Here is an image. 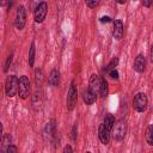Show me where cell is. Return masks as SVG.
I'll list each match as a JSON object with an SVG mask.
<instances>
[{
    "label": "cell",
    "instance_id": "cell-23",
    "mask_svg": "<svg viewBox=\"0 0 153 153\" xmlns=\"http://www.w3.org/2000/svg\"><path fill=\"white\" fill-rule=\"evenodd\" d=\"M108 73H109V76H110V78H112V79H115V80H117V79H118V72H117L115 68L109 69V71H108Z\"/></svg>",
    "mask_w": 153,
    "mask_h": 153
},
{
    "label": "cell",
    "instance_id": "cell-25",
    "mask_svg": "<svg viewBox=\"0 0 153 153\" xmlns=\"http://www.w3.org/2000/svg\"><path fill=\"white\" fill-rule=\"evenodd\" d=\"M30 2H31V8H33V10H35V8H36V7H37L42 1H41V0H30Z\"/></svg>",
    "mask_w": 153,
    "mask_h": 153
},
{
    "label": "cell",
    "instance_id": "cell-13",
    "mask_svg": "<svg viewBox=\"0 0 153 153\" xmlns=\"http://www.w3.org/2000/svg\"><path fill=\"white\" fill-rule=\"evenodd\" d=\"M48 84L53 87H56L60 84V72L57 69H53L48 78Z\"/></svg>",
    "mask_w": 153,
    "mask_h": 153
},
{
    "label": "cell",
    "instance_id": "cell-24",
    "mask_svg": "<svg viewBox=\"0 0 153 153\" xmlns=\"http://www.w3.org/2000/svg\"><path fill=\"white\" fill-rule=\"evenodd\" d=\"M18 152V148L13 145H10L7 148H6V153H17Z\"/></svg>",
    "mask_w": 153,
    "mask_h": 153
},
{
    "label": "cell",
    "instance_id": "cell-15",
    "mask_svg": "<svg viewBox=\"0 0 153 153\" xmlns=\"http://www.w3.org/2000/svg\"><path fill=\"white\" fill-rule=\"evenodd\" d=\"M99 93L102 97H106L108 93H109V84L106 81L105 78H102V81H100V88H99Z\"/></svg>",
    "mask_w": 153,
    "mask_h": 153
},
{
    "label": "cell",
    "instance_id": "cell-29",
    "mask_svg": "<svg viewBox=\"0 0 153 153\" xmlns=\"http://www.w3.org/2000/svg\"><path fill=\"white\" fill-rule=\"evenodd\" d=\"M72 151H73V149H72V147H71V146H66V147L63 148V152H65V153H67V152H69V153H71Z\"/></svg>",
    "mask_w": 153,
    "mask_h": 153
},
{
    "label": "cell",
    "instance_id": "cell-12",
    "mask_svg": "<svg viewBox=\"0 0 153 153\" xmlns=\"http://www.w3.org/2000/svg\"><path fill=\"white\" fill-rule=\"evenodd\" d=\"M100 81H102V78H100L99 75H97V74H92L91 78H90V82H88L90 88H91L92 91H94L96 93L99 92V88H100Z\"/></svg>",
    "mask_w": 153,
    "mask_h": 153
},
{
    "label": "cell",
    "instance_id": "cell-4",
    "mask_svg": "<svg viewBox=\"0 0 153 153\" xmlns=\"http://www.w3.org/2000/svg\"><path fill=\"white\" fill-rule=\"evenodd\" d=\"M133 106L137 112H143L147 108V96L142 92L136 93L133 99Z\"/></svg>",
    "mask_w": 153,
    "mask_h": 153
},
{
    "label": "cell",
    "instance_id": "cell-19",
    "mask_svg": "<svg viewBox=\"0 0 153 153\" xmlns=\"http://www.w3.org/2000/svg\"><path fill=\"white\" fill-rule=\"evenodd\" d=\"M35 43L32 42L31 43V47H30V50H29V66L32 67L33 63H35Z\"/></svg>",
    "mask_w": 153,
    "mask_h": 153
},
{
    "label": "cell",
    "instance_id": "cell-31",
    "mask_svg": "<svg viewBox=\"0 0 153 153\" xmlns=\"http://www.w3.org/2000/svg\"><path fill=\"white\" fill-rule=\"evenodd\" d=\"M115 1H116L117 4H121V5H123V4H124L127 0H115Z\"/></svg>",
    "mask_w": 153,
    "mask_h": 153
},
{
    "label": "cell",
    "instance_id": "cell-21",
    "mask_svg": "<svg viewBox=\"0 0 153 153\" xmlns=\"http://www.w3.org/2000/svg\"><path fill=\"white\" fill-rule=\"evenodd\" d=\"M117 63H118V59L117 57H114L111 61H110V63L106 66V71H109V69H112V68H115L116 66H117Z\"/></svg>",
    "mask_w": 153,
    "mask_h": 153
},
{
    "label": "cell",
    "instance_id": "cell-26",
    "mask_svg": "<svg viewBox=\"0 0 153 153\" xmlns=\"http://www.w3.org/2000/svg\"><path fill=\"white\" fill-rule=\"evenodd\" d=\"M72 140H75L76 139V126H73V128H72Z\"/></svg>",
    "mask_w": 153,
    "mask_h": 153
},
{
    "label": "cell",
    "instance_id": "cell-18",
    "mask_svg": "<svg viewBox=\"0 0 153 153\" xmlns=\"http://www.w3.org/2000/svg\"><path fill=\"white\" fill-rule=\"evenodd\" d=\"M35 80H36V85L38 87H41L42 84H43V73H42V69H39V68L36 69V72H35Z\"/></svg>",
    "mask_w": 153,
    "mask_h": 153
},
{
    "label": "cell",
    "instance_id": "cell-30",
    "mask_svg": "<svg viewBox=\"0 0 153 153\" xmlns=\"http://www.w3.org/2000/svg\"><path fill=\"white\" fill-rule=\"evenodd\" d=\"M151 61H152V63H153V44L151 45Z\"/></svg>",
    "mask_w": 153,
    "mask_h": 153
},
{
    "label": "cell",
    "instance_id": "cell-10",
    "mask_svg": "<svg viewBox=\"0 0 153 153\" xmlns=\"http://www.w3.org/2000/svg\"><path fill=\"white\" fill-rule=\"evenodd\" d=\"M110 133H111V131H109V130L104 127V124H100V126H99V129H98V137H99V140H100V142H102L103 145H108V143H109V141H110Z\"/></svg>",
    "mask_w": 153,
    "mask_h": 153
},
{
    "label": "cell",
    "instance_id": "cell-32",
    "mask_svg": "<svg viewBox=\"0 0 153 153\" xmlns=\"http://www.w3.org/2000/svg\"><path fill=\"white\" fill-rule=\"evenodd\" d=\"M7 1H8V0H1V5H2V6H5Z\"/></svg>",
    "mask_w": 153,
    "mask_h": 153
},
{
    "label": "cell",
    "instance_id": "cell-28",
    "mask_svg": "<svg viewBox=\"0 0 153 153\" xmlns=\"http://www.w3.org/2000/svg\"><path fill=\"white\" fill-rule=\"evenodd\" d=\"M100 22H102V23H109V22H111V18L108 17V16H104V17L100 18Z\"/></svg>",
    "mask_w": 153,
    "mask_h": 153
},
{
    "label": "cell",
    "instance_id": "cell-2",
    "mask_svg": "<svg viewBox=\"0 0 153 153\" xmlns=\"http://www.w3.org/2000/svg\"><path fill=\"white\" fill-rule=\"evenodd\" d=\"M112 136L116 141H121L124 139L126 136V133H127V124H126V121L123 120H120L117 122H115L114 127H112Z\"/></svg>",
    "mask_w": 153,
    "mask_h": 153
},
{
    "label": "cell",
    "instance_id": "cell-11",
    "mask_svg": "<svg viewBox=\"0 0 153 153\" xmlns=\"http://www.w3.org/2000/svg\"><path fill=\"white\" fill-rule=\"evenodd\" d=\"M82 99H84V102H85L87 105H91V104H93V103L97 100V93H96L94 91H92V90L88 87L87 90L84 91V93H82Z\"/></svg>",
    "mask_w": 153,
    "mask_h": 153
},
{
    "label": "cell",
    "instance_id": "cell-7",
    "mask_svg": "<svg viewBox=\"0 0 153 153\" xmlns=\"http://www.w3.org/2000/svg\"><path fill=\"white\" fill-rule=\"evenodd\" d=\"M48 13V4L45 1H42L36 8H35V22L36 23H42Z\"/></svg>",
    "mask_w": 153,
    "mask_h": 153
},
{
    "label": "cell",
    "instance_id": "cell-6",
    "mask_svg": "<svg viewBox=\"0 0 153 153\" xmlns=\"http://www.w3.org/2000/svg\"><path fill=\"white\" fill-rule=\"evenodd\" d=\"M26 23V10L24 6H19L17 8V13H16V19H14V25L18 30H22L25 26Z\"/></svg>",
    "mask_w": 153,
    "mask_h": 153
},
{
    "label": "cell",
    "instance_id": "cell-27",
    "mask_svg": "<svg viewBox=\"0 0 153 153\" xmlns=\"http://www.w3.org/2000/svg\"><path fill=\"white\" fill-rule=\"evenodd\" d=\"M141 2H142V5H143L145 7H149V6L152 5L153 0H141Z\"/></svg>",
    "mask_w": 153,
    "mask_h": 153
},
{
    "label": "cell",
    "instance_id": "cell-20",
    "mask_svg": "<svg viewBox=\"0 0 153 153\" xmlns=\"http://www.w3.org/2000/svg\"><path fill=\"white\" fill-rule=\"evenodd\" d=\"M85 2H86V6H87V7H90V8H96V7L99 5L100 0H85Z\"/></svg>",
    "mask_w": 153,
    "mask_h": 153
},
{
    "label": "cell",
    "instance_id": "cell-5",
    "mask_svg": "<svg viewBox=\"0 0 153 153\" xmlns=\"http://www.w3.org/2000/svg\"><path fill=\"white\" fill-rule=\"evenodd\" d=\"M30 93V80L26 75H22L19 78V88L18 94L22 99H26Z\"/></svg>",
    "mask_w": 153,
    "mask_h": 153
},
{
    "label": "cell",
    "instance_id": "cell-3",
    "mask_svg": "<svg viewBox=\"0 0 153 153\" xmlns=\"http://www.w3.org/2000/svg\"><path fill=\"white\" fill-rule=\"evenodd\" d=\"M76 100H78V90H76L75 82L73 80L71 82V86H69V90H68V94H67V110L72 111L75 108Z\"/></svg>",
    "mask_w": 153,
    "mask_h": 153
},
{
    "label": "cell",
    "instance_id": "cell-22",
    "mask_svg": "<svg viewBox=\"0 0 153 153\" xmlns=\"http://www.w3.org/2000/svg\"><path fill=\"white\" fill-rule=\"evenodd\" d=\"M12 57H13V54H10L7 56V60H6V63H5V67H4V72H7L10 66H11V62H12Z\"/></svg>",
    "mask_w": 153,
    "mask_h": 153
},
{
    "label": "cell",
    "instance_id": "cell-14",
    "mask_svg": "<svg viewBox=\"0 0 153 153\" xmlns=\"http://www.w3.org/2000/svg\"><path fill=\"white\" fill-rule=\"evenodd\" d=\"M103 124H104V127H105L109 131H111V130H112V127H114V124H115V116L111 115V114H108V115L104 117Z\"/></svg>",
    "mask_w": 153,
    "mask_h": 153
},
{
    "label": "cell",
    "instance_id": "cell-9",
    "mask_svg": "<svg viewBox=\"0 0 153 153\" xmlns=\"http://www.w3.org/2000/svg\"><path fill=\"white\" fill-rule=\"evenodd\" d=\"M146 68V57L142 54H139L134 60V69L137 73H142Z\"/></svg>",
    "mask_w": 153,
    "mask_h": 153
},
{
    "label": "cell",
    "instance_id": "cell-17",
    "mask_svg": "<svg viewBox=\"0 0 153 153\" xmlns=\"http://www.w3.org/2000/svg\"><path fill=\"white\" fill-rule=\"evenodd\" d=\"M11 145V135L10 134H5L2 136V140H1V151L2 152H6V148Z\"/></svg>",
    "mask_w": 153,
    "mask_h": 153
},
{
    "label": "cell",
    "instance_id": "cell-16",
    "mask_svg": "<svg viewBox=\"0 0 153 153\" xmlns=\"http://www.w3.org/2000/svg\"><path fill=\"white\" fill-rule=\"evenodd\" d=\"M146 141L149 146H153V124H149L146 129Z\"/></svg>",
    "mask_w": 153,
    "mask_h": 153
},
{
    "label": "cell",
    "instance_id": "cell-1",
    "mask_svg": "<svg viewBox=\"0 0 153 153\" xmlns=\"http://www.w3.org/2000/svg\"><path fill=\"white\" fill-rule=\"evenodd\" d=\"M19 88V79L16 75H10L5 82V92L7 97H14L18 93Z\"/></svg>",
    "mask_w": 153,
    "mask_h": 153
},
{
    "label": "cell",
    "instance_id": "cell-8",
    "mask_svg": "<svg viewBox=\"0 0 153 153\" xmlns=\"http://www.w3.org/2000/svg\"><path fill=\"white\" fill-rule=\"evenodd\" d=\"M124 26H123V22L121 19H116L114 22V30H112V36L116 41H120L122 37H123V30Z\"/></svg>",
    "mask_w": 153,
    "mask_h": 153
}]
</instances>
